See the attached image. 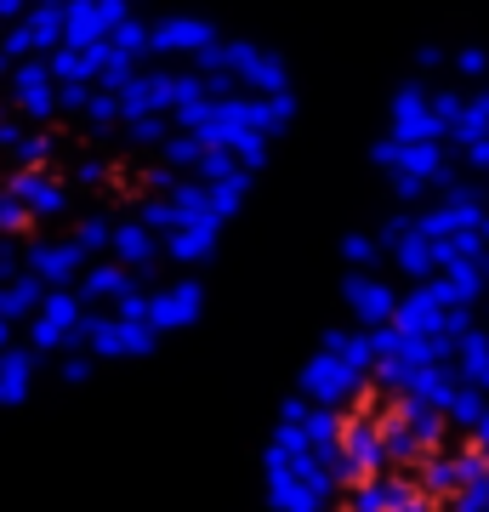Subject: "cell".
I'll use <instances>...</instances> for the list:
<instances>
[{
    "mask_svg": "<svg viewBox=\"0 0 489 512\" xmlns=\"http://www.w3.org/2000/svg\"><path fill=\"white\" fill-rule=\"evenodd\" d=\"M285 512H489V404L421 342L330 365L290 433Z\"/></svg>",
    "mask_w": 489,
    "mask_h": 512,
    "instance_id": "obj_1",
    "label": "cell"
}]
</instances>
